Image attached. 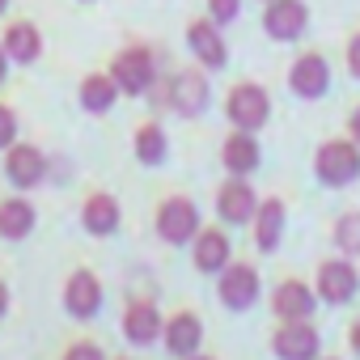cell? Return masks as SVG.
I'll use <instances>...</instances> for the list:
<instances>
[{
    "instance_id": "obj_12",
    "label": "cell",
    "mask_w": 360,
    "mask_h": 360,
    "mask_svg": "<svg viewBox=\"0 0 360 360\" xmlns=\"http://www.w3.org/2000/svg\"><path fill=\"white\" fill-rule=\"evenodd\" d=\"M187 43H191V51L200 56V64H204V68H221V64L229 60V51H225V43H221L217 22H191V26H187Z\"/></svg>"
},
{
    "instance_id": "obj_7",
    "label": "cell",
    "mask_w": 360,
    "mask_h": 360,
    "mask_svg": "<svg viewBox=\"0 0 360 360\" xmlns=\"http://www.w3.org/2000/svg\"><path fill=\"white\" fill-rule=\"evenodd\" d=\"M288 81H292V94H297V98H322L326 85H330V64H326L322 56H301V60L292 64Z\"/></svg>"
},
{
    "instance_id": "obj_13",
    "label": "cell",
    "mask_w": 360,
    "mask_h": 360,
    "mask_svg": "<svg viewBox=\"0 0 360 360\" xmlns=\"http://www.w3.org/2000/svg\"><path fill=\"white\" fill-rule=\"evenodd\" d=\"M271 309H276L284 322H305V318L314 314V292H309L305 284H297V280H284V284L276 288V297H271Z\"/></svg>"
},
{
    "instance_id": "obj_19",
    "label": "cell",
    "mask_w": 360,
    "mask_h": 360,
    "mask_svg": "<svg viewBox=\"0 0 360 360\" xmlns=\"http://www.w3.org/2000/svg\"><path fill=\"white\" fill-rule=\"evenodd\" d=\"M195 267L200 271H225L229 267V238L221 229H204L195 238Z\"/></svg>"
},
{
    "instance_id": "obj_14",
    "label": "cell",
    "mask_w": 360,
    "mask_h": 360,
    "mask_svg": "<svg viewBox=\"0 0 360 360\" xmlns=\"http://www.w3.org/2000/svg\"><path fill=\"white\" fill-rule=\"evenodd\" d=\"M217 208H221V217H225V221H233V225H246V221L259 212V204H255V191L242 183V178H233V183H225V187H221V195H217Z\"/></svg>"
},
{
    "instance_id": "obj_28",
    "label": "cell",
    "mask_w": 360,
    "mask_h": 360,
    "mask_svg": "<svg viewBox=\"0 0 360 360\" xmlns=\"http://www.w3.org/2000/svg\"><path fill=\"white\" fill-rule=\"evenodd\" d=\"M208 13H212V22H233L238 18V0H208Z\"/></svg>"
},
{
    "instance_id": "obj_36",
    "label": "cell",
    "mask_w": 360,
    "mask_h": 360,
    "mask_svg": "<svg viewBox=\"0 0 360 360\" xmlns=\"http://www.w3.org/2000/svg\"><path fill=\"white\" fill-rule=\"evenodd\" d=\"M195 360H208V356H195Z\"/></svg>"
},
{
    "instance_id": "obj_23",
    "label": "cell",
    "mask_w": 360,
    "mask_h": 360,
    "mask_svg": "<svg viewBox=\"0 0 360 360\" xmlns=\"http://www.w3.org/2000/svg\"><path fill=\"white\" fill-rule=\"evenodd\" d=\"M81 221H85V229L89 233H115L119 229V204L110 200V195H94V200H85V212H81Z\"/></svg>"
},
{
    "instance_id": "obj_4",
    "label": "cell",
    "mask_w": 360,
    "mask_h": 360,
    "mask_svg": "<svg viewBox=\"0 0 360 360\" xmlns=\"http://www.w3.org/2000/svg\"><path fill=\"white\" fill-rule=\"evenodd\" d=\"M263 26H267V34H271V39L292 43V39H301V34H305V26H309V9L301 5V0H271Z\"/></svg>"
},
{
    "instance_id": "obj_33",
    "label": "cell",
    "mask_w": 360,
    "mask_h": 360,
    "mask_svg": "<svg viewBox=\"0 0 360 360\" xmlns=\"http://www.w3.org/2000/svg\"><path fill=\"white\" fill-rule=\"evenodd\" d=\"M347 339H352V347H356V352H360V322H356V326H352V330H347Z\"/></svg>"
},
{
    "instance_id": "obj_18",
    "label": "cell",
    "mask_w": 360,
    "mask_h": 360,
    "mask_svg": "<svg viewBox=\"0 0 360 360\" xmlns=\"http://www.w3.org/2000/svg\"><path fill=\"white\" fill-rule=\"evenodd\" d=\"M221 161H225V169L229 174H250L255 165H259V144H255V136L250 131H233L229 140H225V148H221Z\"/></svg>"
},
{
    "instance_id": "obj_25",
    "label": "cell",
    "mask_w": 360,
    "mask_h": 360,
    "mask_svg": "<svg viewBox=\"0 0 360 360\" xmlns=\"http://www.w3.org/2000/svg\"><path fill=\"white\" fill-rule=\"evenodd\" d=\"M136 157H140L144 165H157V161L165 157V131H161L157 123H144V127L136 131Z\"/></svg>"
},
{
    "instance_id": "obj_10",
    "label": "cell",
    "mask_w": 360,
    "mask_h": 360,
    "mask_svg": "<svg viewBox=\"0 0 360 360\" xmlns=\"http://www.w3.org/2000/svg\"><path fill=\"white\" fill-rule=\"evenodd\" d=\"M276 356L280 360H314L318 356V330L309 322H288L276 335Z\"/></svg>"
},
{
    "instance_id": "obj_16",
    "label": "cell",
    "mask_w": 360,
    "mask_h": 360,
    "mask_svg": "<svg viewBox=\"0 0 360 360\" xmlns=\"http://www.w3.org/2000/svg\"><path fill=\"white\" fill-rule=\"evenodd\" d=\"M169 102H174V110H183V115H200L208 106V81H204V72H183V77L174 81V89H169Z\"/></svg>"
},
{
    "instance_id": "obj_32",
    "label": "cell",
    "mask_w": 360,
    "mask_h": 360,
    "mask_svg": "<svg viewBox=\"0 0 360 360\" xmlns=\"http://www.w3.org/2000/svg\"><path fill=\"white\" fill-rule=\"evenodd\" d=\"M5 72H9V56H5V43H0V81H5Z\"/></svg>"
},
{
    "instance_id": "obj_24",
    "label": "cell",
    "mask_w": 360,
    "mask_h": 360,
    "mask_svg": "<svg viewBox=\"0 0 360 360\" xmlns=\"http://www.w3.org/2000/svg\"><path fill=\"white\" fill-rule=\"evenodd\" d=\"M115 94H119L115 77H85V81H81V106H85L89 115L110 110V106H115Z\"/></svg>"
},
{
    "instance_id": "obj_6",
    "label": "cell",
    "mask_w": 360,
    "mask_h": 360,
    "mask_svg": "<svg viewBox=\"0 0 360 360\" xmlns=\"http://www.w3.org/2000/svg\"><path fill=\"white\" fill-rule=\"evenodd\" d=\"M255 297H259V276H255V267L233 263V267L221 271V301H225L229 309H246V305H255Z\"/></svg>"
},
{
    "instance_id": "obj_3",
    "label": "cell",
    "mask_w": 360,
    "mask_h": 360,
    "mask_svg": "<svg viewBox=\"0 0 360 360\" xmlns=\"http://www.w3.org/2000/svg\"><path fill=\"white\" fill-rule=\"evenodd\" d=\"M157 233L174 246H183L200 233V212L191 200H165L161 204V217H157Z\"/></svg>"
},
{
    "instance_id": "obj_31",
    "label": "cell",
    "mask_w": 360,
    "mask_h": 360,
    "mask_svg": "<svg viewBox=\"0 0 360 360\" xmlns=\"http://www.w3.org/2000/svg\"><path fill=\"white\" fill-rule=\"evenodd\" d=\"M347 131H352V140H356V144H360V106H356V115H352V119H347Z\"/></svg>"
},
{
    "instance_id": "obj_27",
    "label": "cell",
    "mask_w": 360,
    "mask_h": 360,
    "mask_svg": "<svg viewBox=\"0 0 360 360\" xmlns=\"http://www.w3.org/2000/svg\"><path fill=\"white\" fill-rule=\"evenodd\" d=\"M13 136H18V115L9 106H0V148H9Z\"/></svg>"
},
{
    "instance_id": "obj_29",
    "label": "cell",
    "mask_w": 360,
    "mask_h": 360,
    "mask_svg": "<svg viewBox=\"0 0 360 360\" xmlns=\"http://www.w3.org/2000/svg\"><path fill=\"white\" fill-rule=\"evenodd\" d=\"M64 360H106V356H102V347H98V343H72Z\"/></svg>"
},
{
    "instance_id": "obj_17",
    "label": "cell",
    "mask_w": 360,
    "mask_h": 360,
    "mask_svg": "<svg viewBox=\"0 0 360 360\" xmlns=\"http://www.w3.org/2000/svg\"><path fill=\"white\" fill-rule=\"evenodd\" d=\"M123 335L131 339V343H140V347H148L157 335H161V314L148 305V301H136L127 314H123Z\"/></svg>"
},
{
    "instance_id": "obj_34",
    "label": "cell",
    "mask_w": 360,
    "mask_h": 360,
    "mask_svg": "<svg viewBox=\"0 0 360 360\" xmlns=\"http://www.w3.org/2000/svg\"><path fill=\"white\" fill-rule=\"evenodd\" d=\"M5 309H9V288L0 284V314H5Z\"/></svg>"
},
{
    "instance_id": "obj_9",
    "label": "cell",
    "mask_w": 360,
    "mask_h": 360,
    "mask_svg": "<svg viewBox=\"0 0 360 360\" xmlns=\"http://www.w3.org/2000/svg\"><path fill=\"white\" fill-rule=\"evenodd\" d=\"M64 305H68L72 318H94L102 309V284H98V276L77 271L68 280V288H64Z\"/></svg>"
},
{
    "instance_id": "obj_8",
    "label": "cell",
    "mask_w": 360,
    "mask_h": 360,
    "mask_svg": "<svg viewBox=\"0 0 360 360\" xmlns=\"http://www.w3.org/2000/svg\"><path fill=\"white\" fill-rule=\"evenodd\" d=\"M356 292V267L335 259V263H322L318 267V297L330 301V305H343L347 297Z\"/></svg>"
},
{
    "instance_id": "obj_22",
    "label": "cell",
    "mask_w": 360,
    "mask_h": 360,
    "mask_svg": "<svg viewBox=\"0 0 360 360\" xmlns=\"http://www.w3.org/2000/svg\"><path fill=\"white\" fill-rule=\"evenodd\" d=\"M30 229H34V208L26 200H5L0 204V238L22 242Z\"/></svg>"
},
{
    "instance_id": "obj_15",
    "label": "cell",
    "mask_w": 360,
    "mask_h": 360,
    "mask_svg": "<svg viewBox=\"0 0 360 360\" xmlns=\"http://www.w3.org/2000/svg\"><path fill=\"white\" fill-rule=\"evenodd\" d=\"M200 343H204V322H200L195 314L169 318V326H165V347H169L174 356H191V352H200Z\"/></svg>"
},
{
    "instance_id": "obj_30",
    "label": "cell",
    "mask_w": 360,
    "mask_h": 360,
    "mask_svg": "<svg viewBox=\"0 0 360 360\" xmlns=\"http://www.w3.org/2000/svg\"><path fill=\"white\" fill-rule=\"evenodd\" d=\"M347 68H352V77H360V34L347 43Z\"/></svg>"
},
{
    "instance_id": "obj_21",
    "label": "cell",
    "mask_w": 360,
    "mask_h": 360,
    "mask_svg": "<svg viewBox=\"0 0 360 360\" xmlns=\"http://www.w3.org/2000/svg\"><path fill=\"white\" fill-rule=\"evenodd\" d=\"M39 51H43V39H39V30L30 22H18V26L5 30V56L9 60L30 64V60H39Z\"/></svg>"
},
{
    "instance_id": "obj_11",
    "label": "cell",
    "mask_w": 360,
    "mask_h": 360,
    "mask_svg": "<svg viewBox=\"0 0 360 360\" xmlns=\"http://www.w3.org/2000/svg\"><path fill=\"white\" fill-rule=\"evenodd\" d=\"M5 174H9V183H13V187H34L39 178L47 174V161H43L39 148L18 144V148H9V157H5Z\"/></svg>"
},
{
    "instance_id": "obj_2",
    "label": "cell",
    "mask_w": 360,
    "mask_h": 360,
    "mask_svg": "<svg viewBox=\"0 0 360 360\" xmlns=\"http://www.w3.org/2000/svg\"><path fill=\"white\" fill-rule=\"evenodd\" d=\"M225 110H229V119H233L242 131H255V127L267 123V115H271V98H267L263 85H238V89L229 94Z\"/></svg>"
},
{
    "instance_id": "obj_26",
    "label": "cell",
    "mask_w": 360,
    "mask_h": 360,
    "mask_svg": "<svg viewBox=\"0 0 360 360\" xmlns=\"http://www.w3.org/2000/svg\"><path fill=\"white\" fill-rule=\"evenodd\" d=\"M335 242L343 255H360V212H352L335 225Z\"/></svg>"
},
{
    "instance_id": "obj_1",
    "label": "cell",
    "mask_w": 360,
    "mask_h": 360,
    "mask_svg": "<svg viewBox=\"0 0 360 360\" xmlns=\"http://www.w3.org/2000/svg\"><path fill=\"white\" fill-rule=\"evenodd\" d=\"M314 169H318V178L326 187H347L352 178L360 174V148L352 140H330V144L318 148Z\"/></svg>"
},
{
    "instance_id": "obj_5",
    "label": "cell",
    "mask_w": 360,
    "mask_h": 360,
    "mask_svg": "<svg viewBox=\"0 0 360 360\" xmlns=\"http://www.w3.org/2000/svg\"><path fill=\"white\" fill-rule=\"evenodd\" d=\"M110 77H115L119 94H144V89L153 85V56H148L144 47H131V51H123V56L115 60Z\"/></svg>"
},
{
    "instance_id": "obj_35",
    "label": "cell",
    "mask_w": 360,
    "mask_h": 360,
    "mask_svg": "<svg viewBox=\"0 0 360 360\" xmlns=\"http://www.w3.org/2000/svg\"><path fill=\"white\" fill-rule=\"evenodd\" d=\"M5 5H9V0H0V13H5Z\"/></svg>"
},
{
    "instance_id": "obj_20",
    "label": "cell",
    "mask_w": 360,
    "mask_h": 360,
    "mask_svg": "<svg viewBox=\"0 0 360 360\" xmlns=\"http://www.w3.org/2000/svg\"><path fill=\"white\" fill-rule=\"evenodd\" d=\"M280 229H284V204L280 200H263L259 212H255V238H259V250H276L280 246Z\"/></svg>"
}]
</instances>
